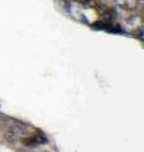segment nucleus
Masks as SVG:
<instances>
[{
    "instance_id": "obj_2",
    "label": "nucleus",
    "mask_w": 144,
    "mask_h": 152,
    "mask_svg": "<svg viewBox=\"0 0 144 152\" xmlns=\"http://www.w3.org/2000/svg\"><path fill=\"white\" fill-rule=\"evenodd\" d=\"M116 4L119 7L127 9V10L135 8V0H116Z\"/></svg>"
},
{
    "instance_id": "obj_1",
    "label": "nucleus",
    "mask_w": 144,
    "mask_h": 152,
    "mask_svg": "<svg viewBox=\"0 0 144 152\" xmlns=\"http://www.w3.org/2000/svg\"><path fill=\"white\" fill-rule=\"evenodd\" d=\"M142 26H143V19L140 15H132L130 18L125 22V28L128 32L130 33H137L138 31L142 29Z\"/></svg>"
}]
</instances>
